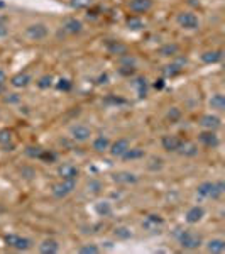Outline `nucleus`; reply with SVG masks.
Masks as SVG:
<instances>
[{
	"instance_id": "f257e3e1",
	"label": "nucleus",
	"mask_w": 225,
	"mask_h": 254,
	"mask_svg": "<svg viewBox=\"0 0 225 254\" xmlns=\"http://www.w3.org/2000/svg\"><path fill=\"white\" fill-rule=\"evenodd\" d=\"M174 237H176L178 244L181 246V249L185 251H196V249L202 248L203 239L198 232L191 231V229H185V227H178L174 231Z\"/></svg>"
},
{
	"instance_id": "f03ea898",
	"label": "nucleus",
	"mask_w": 225,
	"mask_h": 254,
	"mask_svg": "<svg viewBox=\"0 0 225 254\" xmlns=\"http://www.w3.org/2000/svg\"><path fill=\"white\" fill-rule=\"evenodd\" d=\"M224 193H225L224 180H214V182L207 180V182H202L196 187V195L205 200H220Z\"/></svg>"
},
{
	"instance_id": "7ed1b4c3",
	"label": "nucleus",
	"mask_w": 225,
	"mask_h": 254,
	"mask_svg": "<svg viewBox=\"0 0 225 254\" xmlns=\"http://www.w3.org/2000/svg\"><path fill=\"white\" fill-rule=\"evenodd\" d=\"M24 36H26L27 41L41 43V41H46L49 38V27H48V24H44V22H32L29 26H26Z\"/></svg>"
},
{
	"instance_id": "20e7f679",
	"label": "nucleus",
	"mask_w": 225,
	"mask_h": 254,
	"mask_svg": "<svg viewBox=\"0 0 225 254\" xmlns=\"http://www.w3.org/2000/svg\"><path fill=\"white\" fill-rule=\"evenodd\" d=\"M75 190H76L75 180H59V182L53 183L51 196L56 200H64V198H68V196L71 195Z\"/></svg>"
},
{
	"instance_id": "39448f33",
	"label": "nucleus",
	"mask_w": 225,
	"mask_h": 254,
	"mask_svg": "<svg viewBox=\"0 0 225 254\" xmlns=\"http://www.w3.org/2000/svg\"><path fill=\"white\" fill-rule=\"evenodd\" d=\"M176 24L181 27V29L193 32V31L200 29V26H202V20H200V17L195 14V12L183 10V12H179V14L176 15Z\"/></svg>"
},
{
	"instance_id": "423d86ee",
	"label": "nucleus",
	"mask_w": 225,
	"mask_h": 254,
	"mask_svg": "<svg viewBox=\"0 0 225 254\" xmlns=\"http://www.w3.org/2000/svg\"><path fill=\"white\" fill-rule=\"evenodd\" d=\"M188 63V58L185 55H176L174 58H171V63H168L163 66V75L166 76V78H174V76L181 75L183 69H185Z\"/></svg>"
},
{
	"instance_id": "0eeeda50",
	"label": "nucleus",
	"mask_w": 225,
	"mask_h": 254,
	"mask_svg": "<svg viewBox=\"0 0 225 254\" xmlns=\"http://www.w3.org/2000/svg\"><path fill=\"white\" fill-rule=\"evenodd\" d=\"M69 137H71L73 142H78V144H85L90 139L93 137V130L92 127H88L87 124H81V122H76L69 127Z\"/></svg>"
},
{
	"instance_id": "6e6552de",
	"label": "nucleus",
	"mask_w": 225,
	"mask_h": 254,
	"mask_svg": "<svg viewBox=\"0 0 225 254\" xmlns=\"http://www.w3.org/2000/svg\"><path fill=\"white\" fill-rule=\"evenodd\" d=\"M5 243L9 248L15 249V251H29V249L34 246V241L31 239V237H26V236H19V234H7L5 237Z\"/></svg>"
},
{
	"instance_id": "1a4fd4ad",
	"label": "nucleus",
	"mask_w": 225,
	"mask_h": 254,
	"mask_svg": "<svg viewBox=\"0 0 225 254\" xmlns=\"http://www.w3.org/2000/svg\"><path fill=\"white\" fill-rule=\"evenodd\" d=\"M61 31L66 36H80L85 31V24L76 17H66L61 24Z\"/></svg>"
},
{
	"instance_id": "9d476101",
	"label": "nucleus",
	"mask_w": 225,
	"mask_h": 254,
	"mask_svg": "<svg viewBox=\"0 0 225 254\" xmlns=\"http://www.w3.org/2000/svg\"><path fill=\"white\" fill-rule=\"evenodd\" d=\"M198 126L202 127L203 130H219L222 127V119L220 116H217L214 112H208L200 116L198 119Z\"/></svg>"
},
{
	"instance_id": "9b49d317",
	"label": "nucleus",
	"mask_w": 225,
	"mask_h": 254,
	"mask_svg": "<svg viewBox=\"0 0 225 254\" xmlns=\"http://www.w3.org/2000/svg\"><path fill=\"white\" fill-rule=\"evenodd\" d=\"M220 144V137L217 130H203L198 134V146H203L205 149H215Z\"/></svg>"
},
{
	"instance_id": "f8f14e48",
	"label": "nucleus",
	"mask_w": 225,
	"mask_h": 254,
	"mask_svg": "<svg viewBox=\"0 0 225 254\" xmlns=\"http://www.w3.org/2000/svg\"><path fill=\"white\" fill-rule=\"evenodd\" d=\"M181 144H183V137L176 136V134H165V136L161 137V147L166 153L178 154Z\"/></svg>"
},
{
	"instance_id": "ddd939ff",
	"label": "nucleus",
	"mask_w": 225,
	"mask_h": 254,
	"mask_svg": "<svg viewBox=\"0 0 225 254\" xmlns=\"http://www.w3.org/2000/svg\"><path fill=\"white\" fill-rule=\"evenodd\" d=\"M154 7V0H129L127 9L134 15H144Z\"/></svg>"
},
{
	"instance_id": "4468645a",
	"label": "nucleus",
	"mask_w": 225,
	"mask_h": 254,
	"mask_svg": "<svg viewBox=\"0 0 225 254\" xmlns=\"http://www.w3.org/2000/svg\"><path fill=\"white\" fill-rule=\"evenodd\" d=\"M130 146H132V144H130V139H127V137H118L117 141L110 142V147H109L107 153L112 158H118V159H120Z\"/></svg>"
},
{
	"instance_id": "2eb2a0df",
	"label": "nucleus",
	"mask_w": 225,
	"mask_h": 254,
	"mask_svg": "<svg viewBox=\"0 0 225 254\" xmlns=\"http://www.w3.org/2000/svg\"><path fill=\"white\" fill-rule=\"evenodd\" d=\"M56 173H58L61 180H75V182H78L80 168L73 165V163H61L58 170H56Z\"/></svg>"
},
{
	"instance_id": "dca6fc26",
	"label": "nucleus",
	"mask_w": 225,
	"mask_h": 254,
	"mask_svg": "<svg viewBox=\"0 0 225 254\" xmlns=\"http://www.w3.org/2000/svg\"><path fill=\"white\" fill-rule=\"evenodd\" d=\"M165 225V219L159 214H149L142 220V229L147 232H159Z\"/></svg>"
},
{
	"instance_id": "f3484780",
	"label": "nucleus",
	"mask_w": 225,
	"mask_h": 254,
	"mask_svg": "<svg viewBox=\"0 0 225 254\" xmlns=\"http://www.w3.org/2000/svg\"><path fill=\"white\" fill-rule=\"evenodd\" d=\"M112 182L117 183V185H136L139 182V176L132 171H127V170H122V171H117V173L112 175Z\"/></svg>"
},
{
	"instance_id": "a211bd4d",
	"label": "nucleus",
	"mask_w": 225,
	"mask_h": 254,
	"mask_svg": "<svg viewBox=\"0 0 225 254\" xmlns=\"http://www.w3.org/2000/svg\"><path fill=\"white\" fill-rule=\"evenodd\" d=\"M105 49H107V53L109 55H112V56H124V55H127L129 53V48H127V44H124L122 41H117V39H109V41H105Z\"/></svg>"
},
{
	"instance_id": "6ab92c4d",
	"label": "nucleus",
	"mask_w": 225,
	"mask_h": 254,
	"mask_svg": "<svg viewBox=\"0 0 225 254\" xmlns=\"http://www.w3.org/2000/svg\"><path fill=\"white\" fill-rule=\"evenodd\" d=\"M32 75L29 71H20L17 75H14L12 78L9 80L10 87L12 88H17V90H22V88H27L29 85L32 83Z\"/></svg>"
},
{
	"instance_id": "aec40b11",
	"label": "nucleus",
	"mask_w": 225,
	"mask_h": 254,
	"mask_svg": "<svg viewBox=\"0 0 225 254\" xmlns=\"http://www.w3.org/2000/svg\"><path fill=\"white\" fill-rule=\"evenodd\" d=\"M59 249H61V244L55 237H46V239H43L38 244V251L41 254H56V253H59Z\"/></svg>"
},
{
	"instance_id": "412c9836",
	"label": "nucleus",
	"mask_w": 225,
	"mask_h": 254,
	"mask_svg": "<svg viewBox=\"0 0 225 254\" xmlns=\"http://www.w3.org/2000/svg\"><path fill=\"white\" fill-rule=\"evenodd\" d=\"M205 208H203L202 205H193V207H190L186 210V214H185V220L190 225H195V224H198V222H202L203 220V217H205Z\"/></svg>"
},
{
	"instance_id": "4be33fe9",
	"label": "nucleus",
	"mask_w": 225,
	"mask_h": 254,
	"mask_svg": "<svg viewBox=\"0 0 225 254\" xmlns=\"http://www.w3.org/2000/svg\"><path fill=\"white\" fill-rule=\"evenodd\" d=\"M178 154H179V156H185V158H196L200 154L198 142H195V141H185V139H183V144H181V147H179Z\"/></svg>"
},
{
	"instance_id": "5701e85b",
	"label": "nucleus",
	"mask_w": 225,
	"mask_h": 254,
	"mask_svg": "<svg viewBox=\"0 0 225 254\" xmlns=\"http://www.w3.org/2000/svg\"><path fill=\"white\" fill-rule=\"evenodd\" d=\"M222 58H224L222 49H208V51H203L202 55H200V60H202V63H205V64L220 63Z\"/></svg>"
},
{
	"instance_id": "b1692460",
	"label": "nucleus",
	"mask_w": 225,
	"mask_h": 254,
	"mask_svg": "<svg viewBox=\"0 0 225 254\" xmlns=\"http://www.w3.org/2000/svg\"><path fill=\"white\" fill-rule=\"evenodd\" d=\"M205 251L210 254H222L225 253V239L222 237H212L205 243Z\"/></svg>"
},
{
	"instance_id": "393cba45",
	"label": "nucleus",
	"mask_w": 225,
	"mask_h": 254,
	"mask_svg": "<svg viewBox=\"0 0 225 254\" xmlns=\"http://www.w3.org/2000/svg\"><path fill=\"white\" fill-rule=\"evenodd\" d=\"M110 142H112V141L109 139V136H104V134H100V136L93 137L92 149L95 151L97 154H104V153H107V151H109Z\"/></svg>"
},
{
	"instance_id": "a878e982",
	"label": "nucleus",
	"mask_w": 225,
	"mask_h": 254,
	"mask_svg": "<svg viewBox=\"0 0 225 254\" xmlns=\"http://www.w3.org/2000/svg\"><path fill=\"white\" fill-rule=\"evenodd\" d=\"M158 55L161 58H174L176 55H179V44L176 43H166L163 46L158 48Z\"/></svg>"
},
{
	"instance_id": "bb28decb",
	"label": "nucleus",
	"mask_w": 225,
	"mask_h": 254,
	"mask_svg": "<svg viewBox=\"0 0 225 254\" xmlns=\"http://www.w3.org/2000/svg\"><path fill=\"white\" fill-rule=\"evenodd\" d=\"M132 87L136 88L139 98H146L147 97V90H149V81L146 76H134L132 78Z\"/></svg>"
},
{
	"instance_id": "cd10ccee",
	"label": "nucleus",
	"mask_w": 225,
	"mask_h": 254,
	"mask_svg": "<svg viewBox=\"0 0 225 254\" xmlns=\"http://www.w3.org/2000/svg\"><path fill=\"white\" fill-rule=\"evenodd\" d=\"M125 27H127L129 31H134V32H137V31H142L146 27V22H144V19L141 17V15H129L127 19H125Z\"/></svg>"
},
{
	"instance_id": "c85d7f7f",
	"label": "nucleus",
	"mask_w": 225,
	"mask_h": 254,
	"mask_svg": "<svg viewBox=\"0 0 225 254\" xmlns=\"http://www.w3.org/2000/svg\"><path fill=\"white\" fill-rule=\"evenodd\" d=\"M142 158H146V151L142 149V147H132V146H130L120 159L132 163V161H139V159H142Z\"/></svg>"
},
{
	"instance_id": "c756f323",
	"label": "nucleus",
	"mask_w": 225,
	"mask_h": 254,
	"mask_svg": "<svg viewBox=\"0 0 225 254\" xmlns=\"http://www.w3.org/2000/svg\"><path fill=\"white\" fill-rule=\"evenodd\" d=\"M0 146L3 147V149H9L12 151L15 147L14 144V132L9 129H0Z\"/></svg>"
},
{
	"instance_id": "7c9ffc66",
	"label": "nucleus",
	"mask_w": 225,
	"mask_h": 254,
	"mask_svg": "<svg viewBox=\"0 0 225 254\" xmlns=\"http://www.w3.org/2000/svg\"><path fill=\"white\" fill-rule=\"evenodd\" d=\"M208 105H210L212 110H215V112H224L225 110V97L224 93H214L210 98H208Z\"/></svg>"
},
{
	"instance_id": "2f4dec72",
	"label": "nucleus",
	"mask_w": 225,
	"mask_h": 254,
	"mask_svg": "<svg viewBox=\"0 0 225 254\" xmlns=\"http://www.w3.org/2000/svg\"><path fill=\"white\" fill-rule=\"evenodd\" d=\"M112 234L117 241H129V239H132L134 232H132V229L127 227V225H117V227L113 229Z\"/></svg>"
},
{
	"instance_id": "473e14b6",
	"label": "nucleus",
	"mask_w": 225,
	"mask_h": 254,
	"mask_svg": "<svg viewBox=\"0 0 225 254\" xmlns=\"http://www.w3.org/2000/svg\"><path fill=\"white\" fill-rule=\"evenodd\" d=\"M95 212L100 217H110L113 212L112 202H109V200H100V202H97L95 203Z\"/></svg>"
},
{
	"instance_id": "72a5a7b5",
	"label": "nucleus",
	"mask_w": 225,
	"mask_h": 254,
	"mask_svg": "<svg viewBox=\"0 0 225 254\" xmlns=\"http://www.w3.org/2000/svg\"><path fill=\"white\" fill-rule=\"evenodd\" d=\"M68 3L73 10H87V9H92L95 0H69Z\"/></svg>"
},
{
	"instance_id": "f704fd0d",
	"label": "nucleus",
	"mask_w": 225,
	"mask_h": 254,
	"mask_svg": "<svg viewBox=\"0 0 225 254\" xmlns=\"http://www.w3.org/2000/svg\"><path fill=\"white\" fill-rule=\"evenodd\" d=\"M102 190H104V183H102L98 178H90L87 182V191H88V193L98 195V193H102Z\"/></svg>"
},
{
	"instance_id": "c9c22d12",
	"label": "nucleus",
	"mask_w": 225,
	"mask_h": 254,
	"mask_svg": "<svg viewBox=\"0 0 225 254\" xmlns=\"http://www.w3.org/2000/svg\"><path fill=\"white\" fill-rule=\"evenodd\" d=\"M181 117H183L181 109H178V107L168 109V112H166V121L168 122H171V124H178V122L181 121Z\"/></svg>"
},
{
	"instance_id": "e433bc0d",
	"label": "nucleus",
	"mask_w": 225,
	"mask_h": 254,
	"mask_svg": "<svg viewBox=\"0 0 225 254\" xmlns=\"http://www.w3.org/2000/svg\"><path fill=\"white\" fill-rule=\"evenodd\" d=\"M76 253H80V254H98L100 253V248H98L95 243H85L76 249Z\"/></svg>"
},
{
	"instance_id": "4c0bfd02",
	"label": "nucleus",
	"mask_w": 225,
	"mask_h": 254,
	"mask_svg": "<svg viewBox=\"0 0 225 254\" xmlns=\"http://www.w3.org/2000/svg\"><path fill=\"white\" fill-rule=\"evenodd\" d=\"M39 161H44V163H56V159H58V154L55 153V151L51 149H43V153L39 154Z\"/></svg>"
},
{
	"instance_id": "58836bf2",
	"label": "nucleus",
	"mask_w": 225,
	"mask_h": 254,
	"mask_svg": "<svg viewBox=\"0 0 225 254\" xmlns=\"http://www.w3.org/2000/svg\"><path fill=\"white\" fill-rule=\"evenodd\" d=\"M36 85H38L41 90H48V88H51L53 85H55V78H53L51 75H44V76H41L38 81H36Z\"/></svg>"
},
{
	"instance_id": "ea45409f",
	"label": "nucleus",
	"mask_w": 225,
	"mask_h": 254,
	"mask_svg": "<svg viewBox=\"0 0 225 254\" xmlns=\"http://www.w3.org/2000/svg\"><path fill=\"white\" fill-rule=\"evenodd\" d=\"M163 166H165V161H163L161 158H158V156L149 158V163H147V170L149 171H159Z\"/></svg>"
},
{
	"instance_id": "a19ab883",
	"label": "nucleus",
	"mask_w": 225,
	"mask_h": 254,
	"mask_svg": "<svg viewBox=\"0 0 225 254\" xmlns=\"http://www.w3.org/2000/svg\"><path fill=\"white\" fill-rule=\"evenodd\" d=\"M56 88L61 90V92H69L73 88V81L69 78H59L56 81Z\"/></svg>"
},
{
	"instance_id": "79ce46f5",
	"label": "nucleus",
	"mask_w": 225,
	"mask_h": 254,
	"mask_svg": "<svg viewBox=\"0 0 225 254\" xmlns=\"http://www.w3.org/2000/svg\"><path fill=\"white\" fill-rule=\"evenodd\" d=\"M10 32V26H9V20L5 17H0V39L7 38Z\"/></svg>"
},
{
	"instance_id": "37998d69",
	"label": "nucleus",
	"mask_w": 225,
	"mask_h": 254,
	"mask_svg": "<svg viewBox=\"0 0 225 254\" xmlns=\"http://www.w3.org/2000/svg\"><path fill=\"white\" fill-rule=\"evenodd\" d=\"M41 153H43V147H39V146H29L26 149V154L32 159H38Z\"/></svg>"
},
{
	"instance_id": "c03bdc74",
	"label": "nucleus",
	"mask_w": 225,
	"mask_h": 254,
	"mask_svg": "<svg viewBox=\"0 0 225 254\" xmlns=\"http://www.w3.org/2000/svg\"><path fill=\"white\" fill-rule=\"evenodd\" d=\"M105 104H113V105H125L127 104V100L125 98H120V97H113V95H109L105 98Z\"/></svg>"
},
{
	"instance_id": "a18cd8bd",
	"label": "nucleus",
	"mask_w": 225,
	"mask_h": 254,
	"mask_svg": "<svg viewBox=\"0 0 225 254\" xmlns=\"http://www.w3.org/2000/svg\"><path fill=\"white\" fill-rule=\"evenodd\" d=\"M3 100H5V104H19V102L22 100V97H20L19 93H7V95L3 97Z\"/></svg>"
},
{
	"instance_id": "49530a36",
	"label": "nucleus",
	"mask_w": 225,
	"mask_h": 254,
	"mask_svg": "<svg viewBox=\"0 0 225 254\" xmlns=\"http://www.w3.org/2000/svg\"><path fill=\"white\" fill-rule=\"evenodd\" d=\"M118 73L122 76H134L136 75V66H120L118 68Z\"/></svg>"
},
{
	"instance_id": "de8ad7c7",
	"label": "nucleus",
	"mask_w": 225,
	"mask_h": 254,
	"mask_svg": "<svg viewBox=\"0 0 225 254\" xmlns=\"http://www.w3.org/2000/svg\"><path fill=\"white\" fill-rule=\"evenodd\" d=\"M7 83H9V76H7L5 69L0 68V87L5 88V85H7Z\"/></svg>"
},
{
	"instance_id": "09e8293b",
	"label": "nucleus",
	"mask_w": 225,
	"mask_h": 254,
	"mask_svg": "<svg viewBox=\"0 0 225 254\" xmlns=\"http://www.w3.org/2000/svg\"><path fill=\"white\" fill-rule=\"evenodd\" d=\"M165 85H166V81L163 80V78H159V80L154 81V83H153V87L156 88V90H163V88H165Z\"/></svg>"
},
{
	"instance_id": "8fccbe9b",
	"label": "nucleus",
	"mask_w": 225,
	"mask_h": 254,
	"mask_svg": "<svg viewBox=\"0 0 225 254\" xmlns=\"http://www.w3.org/2000/svg\"><path fill=\"white\" fill-rule=\"evenodd\" d=\"M3 90H5V88H2V87H0V95H2V93H3Z\"/></svg>"
},
{
	"instance_id": "3c124183",
	"label": "nucleus",
	"mask_w": 225,
	"mask_h": 254,
	"mask_svg": "<svg viewBox=\"0 0 225 254\" xmlns=\"http://www.w3.org/2000/svg\"><path fill=\"white\" fill-rule=\"evenodd\" d=\"M0 117H2V110H0Z\"/></svg>"
}]
</instances>
